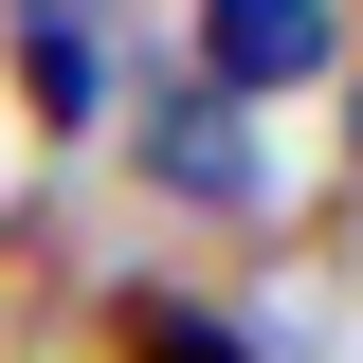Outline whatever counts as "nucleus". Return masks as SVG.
Returning <instances> with one entry per match:
<instances>
[{"instance_id":"nucleus-1","label":"nucleus","mask_w":363,"mask_h":363,"mask_svg":"<svg viewBox=\"0 0 363 363\" xmlns=\"http://www.w3.org/2000/svg\"><path fill=\"white\" fill-rule=\"evenodd\" d=\"M327 55H345V18H327V0H200V91H218V109L309 91Z\"/></svg>"},{"instance_id":"nucleus-2","label":"nucleus","mask_w":363,"mask_h":363,"mask_svg":"<svg viewBox=\"0 0 363 363\" xmlns=\"http://www.w3.org/2000/svg\"><path fill=\"white\" fill-rule=\"evenodd\" d=\"M145 182H164V200H200V218H236V200H255V128H236L200 73L145 91Z\"/></svg>"},{"instance_id":"nucleus-3","label":"nucleus","mask_w":363,"mask_h":363,"mask_svg":"<svg viewBox=\"0 0 363 363\" xmlns=\"http://www.w3.org/2000/svg\"><path fill=\"white\" fill-rule=\"evenodd\" d=\"M18 109H37V128H91V109H109V55H91V18H18Z\"/></svg>"},{"instance_id":"nucleus-4","label":"nucleus","mask_w":363,"mask_h":363,"mask_svg":"<svg viewBox=\"0 0 363 363\" xmlns=\"http://www.w3.org/2000/svg\"><path fill=\"white\" fill-rule=\"evenodd\" d=\"M109 363H255L218 309H182V291H109Z\"/></svg>"},{"instance_id":"nucleus-5","label":"nucleus","mask_w":363,"mask_h":363,"mask_svg":"<svg viewBox=\"0 0 363 363\" xmlns=\"http://www.w3.org/2000/svg\"><path fill=\"white\" fill-rule=\"evenodd\" d=\"M345 145H363V73H345Z\"/></svg>"},{"instance_id":"nucleus-6","label":"nucleus","mask_w":363,"mask_h":363,"mask_svg":"<svg viewBox=\"0 0 363 363\" xmlns=\"http://www.w3.org/2000/svg\"><path fill=\"white\" fill-rule=\"evenodd\" d=\"M18 18H73V0H18Z\"/></svg>"}]
</instances>
